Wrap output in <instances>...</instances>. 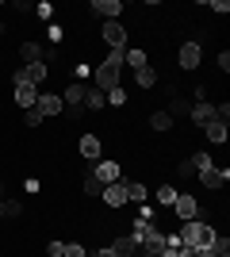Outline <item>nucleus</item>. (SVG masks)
Returning a JSON list of instances; mask_svg holds the SVG:
<instances>
[{"mask_svg":"<svg viewBox=\"0 0 230 257\" xmlns=\"http://www.w3.org/2000/svg\"><path fill=\"white\" fill-rule=\"evenodd\" d=\"M176 238H180V246L207 249V246H211V242H215L219 234H215V226H207L203 219H192V223H184V226H180V234H176Z\"/></svg>","mask_w":230,"mask_h":257,"instance_id":"nucleus-1","label":"nucleus"},{"mask_svg":"<svg viewBox=\"0 0 230 257\" xmlns=\"http://www.w3.org/2000/svg\"><path fill=\"white\" fill-rule=\"evenodd\" d=\"M119 69H123V50H111L96 69V88L100 92H111V88H119Z\"/></svg>","mask_w":230,"mask_h":257,"instance_id":"nucleus-2","label":"nucleus"},{"mask_svg":"<svg viewBox=\"0 0 230 257\" xmlns=\"http://www.w3.org/2000/svg\"><path fill=\"white\" fill-rule=\"evenodd\" d=\"M100 39L108 43V50H127V27H123L119 20H111L100 27Z\"/></svg>","mask_w":230,"mask_h":257,"instance_id":"nucleus-3","label":"nucleus"},{"mask_svg":"<svg viewBox=\"0 0 230 257\" xmlns=\"http://www.w3.org/2000/svg\"><path fill=\"white\" fill-rule=\"evenodd\" d=\"M46 62H35V65H23L20 73H12V81L16 85H39V81H46Z\"/></svg>","mask_w":230,"mask_h":257,"instance_id":"nucleus-4","label":"nucleus"},{"mask_svg":"<svg viewBox=\"0 0 230 257\" xmlns=\"http://www.w3.org/2000/svg\"><path fill=\"white\" fill-rule=\"evenodd\" d=\"M35 111H39L43 119H50V115H62L66 104H62V96H54V92H43V96L35 100Z\"/></svg>","mask_w":230,"mask_h":257,"instance_id":"nucleus-5","label":"nucleus"},{"mask_svg":"<svg viewBox=\"0 0 230 257\" xmlns=\"http://www.w3.org/2000/svg\"><path fill=\"white\" fill-rule=\"evenodd\" d=\"M173 211H176V219H180V223H192V219L199 215V200H196V196H176Z\"/></svg>","mask_w":230,"mask_h":257,"instance_id":"nucleus-6","label":"nucleus"},{"mask_svg":"<svg viewBox=\"0 0 230 257\" xmlns=\"http://www.w3.org/2000/svg\"><path fill=\"white\" fill-rule=\"evenodd\" d=\"M100 200H104L108 207H123V204H127V181L104 184V192H100Z\"/></svg>","mask_w":230,"mask_h":257,"instance_id":"nucleus-7","label":"nucleus"},{"mask_svg":"<svg viewBox=\"0 0 230 257\" xmlns=\"http://www.w3.org/2000/svg\"><path fill=\"white\" fill-rule=\"evenodd\" d=\"M176 62H180V69H184V73H192V69L203 62V50H199V43H184V46H180V58H176Z\"/></svg>","mask_w":230,"mask_h":257,"instance_id":"nucleus-8","label":"nucleus"},{"mask_svg":"<svg viewBox=\"0 0 230 257\" xmlns=\"http://www.w3.org/2000/svg\"><path fill=\"white\" fill-rule=\"evenodd\" d=\"M62 104H66L69 115H81V111H85V85H69L66 96H62Z\"/></svg>","mask_w":230,"mask_h":257,"instance_id":"nucleus-9","label":"nucleus"},{"mask_svg":"<svg viewBox=\"0 0 230 257\" xmlns=\"http://www.w3.org/2000/svg\"><path fill=\"white\" fill-rule=\"evenodd\" d=\"M92 177H96L100 184H115V181H123L115 161H96V165H92Z\"/></svg>","mask_w":230,"mask_h":257,"instance_id":"nucleus-10","label":"nucleus"},{"mask_svg":"<svg viewBox=\"0 0 230 257\" xmlns=\"http://www.w3.org/2000/svg\"><path fill=\"white\" fill-rule=\"evenodd\" d=\"M199 184H203L207 192H219L222 184H226V173H222V169H215V165H211V169H203V173H199Z\"/></svg>","mask_w":230,"mask_h":257,"instance_id":"nucleus-11","label":"nucleus"},{"mask_svg":"<svg viewBox=\"0 0 230 257\" xmlns=\"http://www.w3.org/2000/svg\"><path fill=\"white\" fill-rule=\"evenodd\" d=\"M111 253H115V257H134V253H138V238H134V234L115 238V242H111Z\"/></svg>","mask_w":230,"mask_h":257,"instance_id":"nucleus-12","label":"nucleus"},{"mask_svg":"<svg viewBox=\"0 0 230 257\" xmlns=\"http://www.w3.org/2000/svg\"><path fill=\"white\" fill-rule=\"evenodd\" d=\"M77 150H81V158H85V161H100V150H104V146H100V139H96V135H85Z\"/></svg>","mask_w":230,"mask_h":257,"instance_id":"nucleus-13","label":"nucleus"},{"mask_svg":"<svg viewBox=\"0 0 230 257\" xmlns=\"http://www.w3.org/2000/svg\"><path fill=\"white\" fill-rule=\"evenodd\" d=\"M92 12H100V16H104V23H111V20H119L123 4H119V0H96V4H92Z\"/></svg>","mask_w":230,"mask_h":257,"instance_id":"nucleus-14","label":"nucleus"},{"mask_svg":"<svg viewBox=\"0 0 230 257\" xmlns=\"http://www.w3.org/2000/svg\"><path fill=\"white\" fill-rule=\"evenodd\" d=\"M35 100H39V88H35V85H16V104H23L27 111H31Z\"/></svg>","mask_w":230,"mask_h":257,"instance_id":"nucleus-15","label":"nucleus"},{"mask_svg":"<svg viewBox=\"0 0 230 257\" xmlns=\"http://www.w3.org/2000/svg\"><path fill=\"white\" fill-rule=\"evenodd\" d=\"M188 115H192V123H196V127H203V123H211V119H215V104H196Z\"/></svg>","mask_w":230,"mask_h":257,"instance_id":"nucleus-16","label":"nucleus"},{"mask_svg":"<svg viewBox=\"0 0 230 257\" xmlns=\"http://www.w3.org/2000/svg\"><path fill=\"white\" fill-rule=\"evenodd\" d=\"M203 135H207V142H226V123L211 119V123H203Z\"/></svg>","mask_w":230,"mask_h":257,"instance_id":"nucleus-17","label":"nucleus"},{"mask_svg":"<svg viewBox=\"0 0 230 257\" xmlns=\"http://www.w3.org/2000/svg\"><path fill=\"white\" fill-rule=\"evenodd\" d=\"M123 65H131L134 73H138V69H146V50H138V46L123 50Z\"/></svg>","mask_w":230,"mask_h":257,"instance_id":"nucleus-18","label":"nucleus"},{"mask_svg":"<svg viewBox=\"0 0 230 257\" xmlns=\"http://www.w3.org/2000/svg\"><path fill=\"white\" fill-rule=\"evenodd\" d=\"M20 54H23V62H27V65H35V62H43V46H39V43H23L20 46Z\"/></svg>","mask_w":230,"mask_h":257,"instance_id":"nucleus-19","label":"nucleus"},{"mask_svg":"<svg viewBox=\"0 0 230 257\" xmlns=\"http://www.w3.org/2000/svg\"><path fill=\"white\" fill-rule=\"evenodd\" d=\"M150 127L157 131V135H161V131H173V115H169V111H153V115H150Z\"/></svg>","mask_w":230,"mask_h":257,"instance_id":"nucleus-20","label":"nucleus"},{"mask_svg":"<svg viewBox=\"0 0 230 257\" xmlns=\"http://www.w3.org/2000/svg\"><path fill=\"white\" fill-rule=\"evenodd\" d=\"M146 184L142 181H127V200H134V204H146Z\"/></svg>","mask_w":230,"mask_h":257,"instance_id":"nucleus-21","label":"nucleus"},{"mask_svg":"<svg viewBox=\"0 0 230 257\" xmlns=\"http://www.w3.org/2000/svg\"><path fill=\"white\" fill-rule=\"evenodd\" d=\"M176 196H180V192H176L173 184H161V188H157V204H161V207H173Z\"/></svg>","mask_w":230,"mask_h":257,"instance_id":"nucleus-22","label":"nucleus"},{"mask_svg":"<svg viewBox=\"0 0 230 257\" xmlns=\"http://www.w3.org/2000/svg\"><path fill=\"white\" fill-rule=\"evenodd\" d=\"M104 104H108V96H104L100 88H85V107H96V111H100Z\"/></svg>","mask_w":230,"mask_h":257,"instance_id":"nucleus-23","label":"nucleus"},{"mask_svg":"<svg viewBox=\"0 0 230 257\" xmlns=\"http://www.w3.org/2000/svg\"><path fill=\"white\" fill-rule=\"evenodd\" d=\"M134 81H138V88H153V85H157V73L146 65V69H138V73H134Z\"/></svg>","mask_w":230,"mask_h":257,"instance_id":"nucleus-24","label":"nucleus"},{"mask_svg":"<svg viewBox=\"0 0 230 257\" xmlns=\"http://www.w3.org/2000/svg\"><path fill=\"white\" fill-rule=\"evenodd\" d=\"M188 165H192V169H196V173H203V169H211V158H207V154H203V150H199L196 158L188 161Z\"/></svg>","mask_w":230,"mask_h":257,"instance_id":"nucleus-25","label":"nucleus"},{"mask_svg":"<svg viewBox=\"0 0 230 257\" xmlns=\"http://www.w3.org/2000/svg\"><path fill=\"white\" fill-rule=\"evenodd\" d=\"M100 192H104V184H100L96 177L88 173V177H85V196H100Z\"/></svg>","mask_w":230,"mask_h":257,"instance_id":"nucleus-26","label":"nucleus"},{"mask_svg":"<svg viewBox=\"0 0 230 257\" xmlns=\"http://www.w3.org/2000/svg\"><path fill=\"white\" fill-rule=\"evenodd\" d=\"M188 111H192L188 100H173V107H169V115H188Z\"/></svg>","mask_w":230,"mask_h":257,"instance_id":"nucleus-27","label":"nucleus"},{"mask_svg":"<svg viewBox=\"0 0 230 257\" xmlns=\"http://www.w3.org/2000/svg\"><path fill=\"white\" fill-rule=\"evenodd\" d=\"M8 215H23V204H20V200H4V219H8Z\"/></svg>","mask_w":230,"mask_h":257,"instance_id":"nucleus-28","label":"nucleus"},{"mask_svg":"<svg viewBox=\"0 0 230 257\" xmlns=\"http://www.w3.org/2000/svg\"><path fill=\"white\" fill-rule=\"evenodd\" d=\"M104 96H108L115 107H119V104H127V92H123V88H111V92H104Z\"/></svg>","mask_w":230,"mask_h":257,"instance_id":"nucleus-29","label":"nucleus"},{"mask_svg":"<svg viewBox=\"0 0 230 257\" xmlns=\"http://www.w3.org/2000/svg\"><path fill=\"white\" fill-rule=\"evenodd\" d=\"M62 257H88V253H85V246H77V242H69V246H66V253H62Z\"/></svg>","mask_w":230,"mask_h":257,"instance_id":"nucleus-30","label":"nucleus"},{"mask_svg":"<svg viewBox=\"0 0 230 257\" xmlns=\"http://www.w3.org/2000/svg\"><path fill=\"white\" fill-rule=\"evenodd\" d=\"M23 123H27V127H39V123H43V115H39V111H35V107H31V111L23 115Z\"/></svg>","mask_w":230,"mask_h":257,"instance_id":"nucleus-31","label":"nucleus"},{"mask_svg":"<svg viewBox=\"0 0 230 257\" xmlns=\"http://www.w3.org/2000/svg\"><path fill=\"white\" fill-rule=\"evenodd\" d=\"M46 253H50V257H62V253H66V242H50V246H46Z\"/></svg>","mask_w":230,"mask_h":257,"instance_id":"nucleus-32","label":"nucleus"},{"mask_svg":"<svg viewBox=\"0 0 230 257\" xmlns=\"http://www.w3.org/2000/svg\"><path fill=\"white\" fill-rule=\"evenodd\" d=\"M211 12H219V16H226V12H230V4H226V0H215V4H211Z\"/></svg>","mask_w":230,"mask_h":257,"instance_id":"nucleus-33","label":"nucleus"},{"mask_svg":"<svg viewBox=\"0 0 230 257\" xmlns=\"http://www.w3.org/2000/svg\"><path fill=\"white\" fill-rule=\"evenodd\" d=\"M134 257H161V253H153V249H142V246H138V253H134Z\"/></svg>","mask_w":230,"mask_h":257,"instance_id":"nucleus-34","label":"nucleus"},{"mask_svg":"<svg viewBox=\"0 0 230 257\" xmlns=\"http://www.w3.org/2000/svg\"><path fill=\"white\" fill-rule=\"evenodd\" d=\"M92 257H115V253H111V246H104V249H96Z\"/></svg>","mask_w":230,"mask_h":257,"instance_id":"nucleus-35","label":"nucleus"},{"mask_svg":"<svg viewBox=\"0 0 230 257\" xmlns=\"http://www.w3.org/2000/svg\"><path fill=\"white\" fill-rule=\"evenodd\" d=\"M0 219H4V200H0Z\"/></svg>","mask_w":230,"mask_h":257,"instance_id":"nucleus-36","label":"nucleus"},{"mask_svg":"<svg viewBox=\"0 0 230 257\" xmlns=\"http://www.w3.org/2000/svg\"><path fill=\"white\" fill-rule=\"evenodd\" d=\"M0 200H4V184H0Z\"/></svg>","mask_w":230,"mask_h":257,"instance_id":"nucleus-37","label":"nucleus"}]
</instances>
